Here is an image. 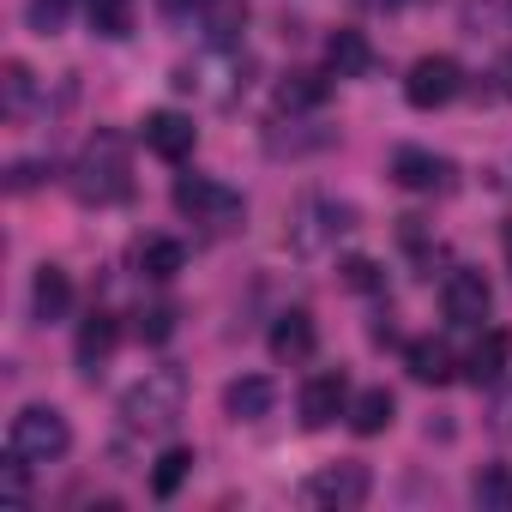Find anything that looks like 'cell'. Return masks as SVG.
<instances>
[{
    "mask_svg": "<svg viewBox=\"0 0 512 512\" xmlns=\"http://www.w3.org/2000/svg\"><path fill=\"white\" fill-rule=\"evenodd\" d=\"M0 91H7V109L19 115V109L31 103V91H37V85H31V67H25V61H7V79H0Z\"/></svg>",
    "mask_w": 512,
    "mask_h": 512,
    "instance_id": "26",
    "label": "cell"
},
{
    "mask_svg": "<svg viewBox=\"0 0 512 512\" xmlns=\"http://www.w3.org/2000/svg\"><path fill=\"white\" fill-rule=\"evenodd\" d=\"M338 416H350V380L344 374H314L302 386V422L308 428H332Z\"/></svg>",
    "mask_w": 512,
    "mask_h": 512,
    "instance_id": "10",
    "label": "cell"
},
{
    "mask_svg": "<svg viewBox=\"0 0 512 512\" xmlns=\"http://www.w3.org/2000/svg\"><path fill=\"white\" fill-rule=\"evenodd\" d=\"M368 488H374L368 464L344 458V464L314 470V476L302 482V500H308V506H326V512H350V506H362V500H368Z\"/></svg>",
    "mask_w": 512,
    "mask_h": 512,
    "instance_id": "5",
    "label": "cell"
},
{
    "mask_svg": "<svg viewBox=\"0 0 512 512\" xmlns=\"http://www.w3.org/2000/svg\"><path fill=\"white\" fill-rule=\"evenodd\" d=\"M223 410H229V422H266L278 410V386L266 374H241L223 386Z\"/></svg>",
    "mask_w": 512,
    "mask_h": 512,
    "instance_id": "11",
    "label": "cell"
},
{
    "mask_svg": "<svg viewBox=\"0 0 512 512\" xmlns=\"http://www.w3.org/2000/svg\"><path fill=\"white\" fill-rule=\"evenodd\" d=\"M67 7H73V0H31V31L55 37V31L67 25Z\"/></svg>",
    "mask_w": 512,
    "mask_h": 512,
    "instance_id": "27",
    "label": "cell"
},
{
    "mask_svg": "<svg viewBox=\"0 0 512 512\" xmlns=\"http://www.w3.org/2000/svg\"><path fill=\"white\" fill-rule=\"evenodd\" d=\"M31 464L19 458V452H7V464H0V500H7L13 512H25V500H31V476H25Z\"/></svg>",
    "mask_w": 512,
    "mask_h": 512,
    "instance_id": "25",
    "label": "cell"
},
{
    "mask_svg": "<svg viewBox=\"0 0 512 512\" xmlns=\"http://www.w3.org/2000/svg\"><path fill=\"white\" fill-rule=\"evenodd\" d=\"M458 85H464V73L452 55H422L404 79V97H410V109H446L458 97Z\"/></svg>",
    "mask_w": 512,
    "mask_h": 512,
    "instance_id": "6",
    "label": "cell"
},
{
    "mask_svg": "<svg viewBox=\"0 0 512 512\" xmlns=\"http://www.w3.org/2000/svg\"><path fill=\"white\" fill-rule=\"evenodd\" d=\"M187 404V374L181 368H145V380H133L121 392V422L127 428H145V434H163Z\"/></svg>",
    "mask_w": 512,
    "mask_h": 512,
    "instance_id": "2",
    "label": "cell"
},
{
    "mask_svg": "<svg viewBox=\"0 0 512 512\" xmlns=\"http://www.w3.org/2000/svg\"><path fill=\"white\" fill-rule=\"evenodd\" d=\"M500 97H512V55L500 61Z\"/></svg>",
    "mask_w": 512,
    "mask_h": 512,
    "instance_id": "31",
    "label": "cell"
},
{
    "mask_svg": "<svg viewBox=\"0 0 512 512\" xmlns=\"http://www.w3.org/2000/svg\"><path fill=\"white\" fill-rule=\"evenodd\" d=\"M368 7H404V0H368Z\"/></svg>",
    "mask_w": 512,
    "mask_h": 512,
    "instance_id": "33",
    "label": "cell"
},
{
    "mask_svg": "<svg viewBox=\"0 0 512 512\" xmlns=\"http://www.w3.org/2000/svg\"><path fill=\"white\" fill-rule=\"evenodd\" d=\"M488 416H494V434H506V440H512V380L494 392V410H488Z\"/></svg>",
    "mask_w": 512,
    "mask_h": 512,
    "instance_id": "30",
    "label": "cell"
},
{
    "mask_svg": "<svg viewBox=\"0 0 512 512\" xmlns=\"http://www.w3.org/2000/svg\"><path fill=\"white\" fill-rule=\"evenodd\" d=\"M470 500H476L482 512H512V470H506V464H482V470L470 476Z\"/></svg>",
    "mask_w": 512,
    "mask_h": 512,
    "instance_id": "21",
    "label": "cell"
},
{
    "mask_svg": "<svg viewBox=\"0 0 512 512\" xmlns=\"http://www.w3.org/2000/svg\"><path fill=\"white\" fill-rule=\"evenodd\" d=\"M392 416H398V398H392L386 386H368L362 398H350V428H356V434H386Z\"/></svg>",
    "mask_w": 512,
    "mask_h": 512,
    "instance_id": "19",
    "label": "cell"
},
{
    "mask_svg": "<svg viewBox=\"0 0 512 512\" xmlns=\"http://www.w3.org/2000/svg\"><path fill=\"white\" fill-rule=\"evenodd\" d=\"M115 344H121V320L97 308V314L79 326V344H73V356H79V368H85V374H97V368L115 356Z\"/></svg>",
    "mask_w": 512,
    "mask_h": 512,
    "instance_id": "14",
    "label": "cell"
},
{
    "mask_svg": "<svg viewBox=\"0 0 512 512\" xmlns=\"http://www.w3.org/2000/svg\"><path fill=\"white\" fill-rule=\"evenodd\" d=\"M193 19H199L205 37L223 49V43H235L241 25H247V0H193Z\"/></svg>",
    "mask_w": 512,
    "mask_h": 512,
    "instance_id": "17",
    "label": "cell"
},
{
    "mask_svg": "<svg viewBox=\"0 0 512 512\" xmlns=\"http://www.w3.org/2000/svg\"><path fill=\"white\" fill-rule=\"evenodd\" d=\"M344 284L350 290H380V266L374 260H344Z\"/></svg>",
    "mask_w": 512,
    "mask_h": 512,
    "instance_id": "29",
    "label": "cell"
},
{
    "mask_svg": "<svg viewBox=\"0 0 512 512\" xmlns=\"http://www.w3.org/2000/svg\"><path fill=\"white\" fill-rule=\"evenodd\" d=\"M272 356H278V362H308V356H314V314H302V308L278 314V326H272Z\"/></svg>",
    "mask_w": 512,
    "mask_h": 512,
    "instance_id": "15",
    "label": "cell"
},
{
    "mask_svg": "<svg viewBox=\"0 0 512 512\" xmlns=\"http://www.w3.org/2000/svg\"><path fill=\"white\" fill-rule=\"evenodd\" d=\"M85 19H91L97 37L121 43V37L133 31V0H85Z\"/></svg>",
    "mask_w": 512,
    "mask_h": 512,
    "instance_id": "22",
    "label": "cell"
},
{
    "mask_svg": "<svg viewBox=\"0 0 512 512\" xmlns=\"http://www.w3.org/2000/svg\"><path fill=\"white\" fill-rule=\"evenodd\" d=\"M139 139H145L151 157H163V163H187L193 145H199V127H193V115H181V109H151L145 127H139Z\"/></svg>",
    "mask_w": 512,
    "mask_h": 512,
    "instance_id": "7",
    "label": "cell"
},
{
    "mask_svg": "<svg viewBox=\"0 0 512 512\" xmlns=\"http://www.w3.org/2000/svg\"><path fill=\"white\" fill-rule=\"evenodd\" d=\"M392 181L410 187V193H446L452 187V163L422 151V145H398L392 151Z\"/></svg>",
    "mask_w": 512,
    "mask_h": 512,
    "instance_id": "9",
    "label": "cell"
},
{
    "mask_svg": "<svg viewBox=\"0 0 512 512\" xmlns=\"http://www.w3.org/2000/svg\"><path fill=\"white\" fill-rule=\"evenodd\" d=\"M175 211L193 217V223L229 229V223L241 217V193H229V187L211 181V175H175Z\"/></svg>",
    "mask_w": 512,
    "mask_h": 512,
    "instance_id": "4",
    "label": "cell"
},
{
    "mask_svg": "<svg viewBox=\"0 0 512 512\" xmlns=\"http://www.w3.org/2000/svg\"><path fill=\"white\" fill-rule=\"evenodd\" d=\"M73 193L85 199V205H121L127 193H133V163H127V139L121 133H97L85 151H79V163H73Z\"/></svg>",
    "mask_w": 512,
    "mask_h": 512,
    "instance_id": "1",
    "label": "cell"
},
{
    "mask_svg": "<svg viewBox=\"0 0 512 512\" xmlns=\"http://www.w3.org/2000/svg\"><path fill=\"white\" fill-rule=\"evenodd\" d=\"M326 67H332L338 79H368V67H374L368 37H362V31H332V43H326Z\"/></svg>",
    "mask_w": 512,
    "mask_h": 512,
    "instance_id": "18",
    "label": "cell"
},
{
    "mask_svg": "<svg viewBox=\"0 0 512 512\" xmlns=\"http://www.w3.org/2000/svg\"><path fill=\"white\" fill-rule=\"evenodd\" d=\"M67 308H73V278L61 266H37V278H31V314L43 326H55V320H67Z\"/></svg>",
    "mask_w": 512,
    "mask_h": 512,
    "instance_id": "13",
    "label": "cell"
},
{
    "mask_svg": "<svg viewBox=\"0 0 512 512\" xmlns=\"http://www.w3.org/2000/svg\"><path fill=\"white\" fill-rule=\"evenodd\" d=\"M440 308H446V320H452V326H482V320H488V308H494V290H488V278H482V272L458 266V272H446V284H440Z\"/></svg>",
    "mask_w": 512,
    "mask_h": 512,
    "instance_id": "8",
    "label": "cell"
},
{
    "mask_svg": "<svg viewBox=\"0 0 512 512\" xmlns=\"http://www.w3.org/2000/svg\"><path fill=\"white\" fill-rule=\"evenodd\" d=\"M500 241H506V260H512V217H506V229H500Z\"/></svg>",
    "mask_w": 512,
    "mask_h": 512,
    "instance_id": "32",
    "label": "cell"
},
{
    "mask_svg": "<svg viewBox=\"0 0 512 512\" xmlns=\"http://www.w3.org/2000/svg\"><path fill=\"white\" fill-rule=\"evenodd\" d=\"M181 266H187V247H181V241H169V235H151V241L139 247V272H145L151 284H169Z\"/></svg>",
    "mask_w": 512,
    "mask_h": 512,
    "instance_id": "20",
    "label": "cell"
},
{
    "mask_svg": "<svg viewBox=\"0 0 512 512\" xmlns=\"http://www.w3.org/2000/svg\"><path fill=\"white\" fill-rule=\"evenodd\" d=\"M133 332H139V344H163V338L175 332V308H145Z\"/></svg>",
    "mask_w": 512,
    "mask_h": 512,
    "instance_id": "28",
    "label": "cell"
},
{
    "mask_svg": "<svg viewBox=\"0 0 512 512\" xmlns=\"http://www.w3.org/2000/svg\"><path fill=\"white\" fill-rule=\"evenodd\" d=\"M326 79L320 73H290L284 85H278V109H290V115H302V109H320L326 103Z\"/></svg>",
    "mask_w": 512,
    "mask_h": 512,
    "instance_id": "23",
    "label": "cell"
},
{
    "mask_svg": "<svg viewBox=\"0 0 512 512\" xmlns=\"http://www.w3.org/2000/svg\"><path fill=\"white\" fill-rule=\"evenodd\" d=\"M506 362H512V332H506V326H494V332H482V338H476V350L464 356V368H458V374H464L470 386H500V380H506Z\"/></svg>",
    "mask_w": 512,
    "mask_h": 512,
    "instance_id": "12",
    "label": "cell"
},
{
    "mask_svg": "<svg viewBox=\"0 0 512 512\" xmlns=\"http://www.w3.org/2000/svg\"><path fill=\"white\" fill-rule=\"evenodd\" d=\"M187 470H193V446H169L157 458V470H151V494L157 500H175V488L187 482Z\"/></svg>",
    "mask_w": 512,
    "mask_h": 512,
    "instance_id": "24",
    "label": "cell"
},
{
    "mask_svg": "<svg viewBox=\"0 0 512 512\" xmlns=\"http://www.w3.org/2000/svg\"><path fill=\"white\" fill-rule=\"evenodd\" d=\"M67 446H73V428L55 404H25L7 428V452H19L25 464H55L67 458Z\"/></svg>",
    "mask_w": 512,
    "mask_h": 512,
    "instance_id": "3",
    "label": "cell"
},
{
    "mask_svg": "<svg viewBox=\"0 0 512 512\" xmlns=\"http://www.w3.org/2000/svg\"><path fill=\"white\" fill-rule=\"evenodd\" d=\"M404 368H410V380H422V386H446L458 368H452V350L440 344V338H416V344H404Z\"/></svg>",
    "mask_w": 512,
    "mask_h": 512,
    "instance_id": "16",
    "label": "cell"
}]
</instances>
